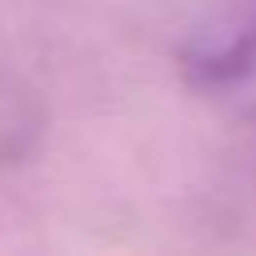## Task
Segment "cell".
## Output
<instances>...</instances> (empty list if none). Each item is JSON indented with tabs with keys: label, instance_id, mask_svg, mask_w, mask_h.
Segmentation results:
<instances>
[{
	"label": "cell",
	"instance_id": "obj_1",
	"mask_svg": "<svg viewBox=\"0 0 256 256\" xmlns=\"http://www.w3.org/2000/svg\"><path fill=\"white\" fill-rule=\"evenodd\" d=\"M180 68L200 88H228L256 72V0H204L180 40Z\"/></svg>",
	"mask_w": 256,
	"mask_h": 256
},
{
	"label": "cell",
	"instance_id": "obj_2",
	"mask_svg": "<svg viewBox=\"0 0 256 256\" xmlns=\"http://www.w3.org/2000/svg\"><path fill=\"white\" fill-rule=\"evenodd\" d=\"M40 132H44V104L36 88L24 76L0 68V168L20 164L36 148Z\"/></svg>",
	"mask_w": 256,
	"mask_h": 256
}]
</instances>
